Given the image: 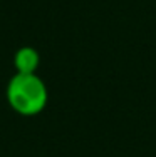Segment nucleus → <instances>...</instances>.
<instances>
[{
	"instance_id": "1",
	"label": "nucleus",
	"mask_w": 156,
	"mask_h": 157,
	"mask_svg": "<svg viewBox=\"0 0 156 157\" xmlns=\"http://www.w3.org/2000/svg\"><path fill=\"white\" fill-rule=\"evenodd\" d=\"M7 104L24 117L40 114L49 102L46 82L37 74H14L5 89Z\"/></svg>"
},
{
	"instance_id": "2",
	"label": "nucleus",
	"mask_w": 156,
	"mask_h": 157,
	"mask_svg": "<svg viewBox=\"0 0 156 157\" xmlns=\"http://www.w3.org/2000/svg\"><path fill=\"white\" fill-rule=\"evenodd\" d=\"M39 65H40V54L37 52V48L30 45L20 47L14 55L15 74H37Z\"/></svg>"
}]
</instances>
